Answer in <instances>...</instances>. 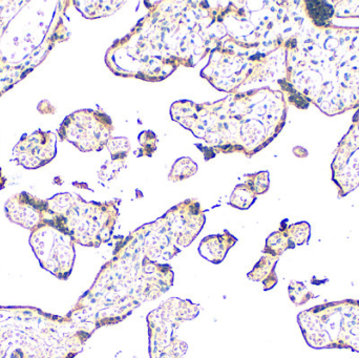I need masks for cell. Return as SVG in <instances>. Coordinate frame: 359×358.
I'll use <instances>...</instances> for the list:
<instances>
[{"label": "cell", "instance_id": "cell-10", "mask_svg": "<svg viewBox=\"0 0 359 358\" xmlns=\"http://www.w3.org/2000/svg\"><path fill=\"white\" fill-rule=\"evenodd\" d=\"M331 170L339 199L359 186V109L352 118L349 130L337 145Z\"/></svg>", "mask_w": 359, "mask_h": 358}, {"label": "cell", "instance_id": "cell-23", "mask_svg": "<svg viewBox=\"0 0 359 358\" xmlns=\"http://www.w3.org/2000/svg\"><path fill=\"white\" fill-rule=\"evenodd\" d=\"M111 156V161L124 162L130 151V141L126 137H111L107 144Z\"/></svg>", "mask_w": 359, "mask_h": 358}, {"label": "cell", "instance_id": "cell-13", "mask_svg": "<svg viewBox=\"0 0 359 358\" xmlns=\"http://www.w3.org/2000/svg\"><path fill=\"white\" fill-rule=\"evenodd\" d=\"M54 132L36 130L23 135L13 149V159L25 170H38L53 161L57 155Z\"/></svg>", "mask_w": 359, "mask_h": 358}, {"label": "cell", "instance_id": "cell-14", "mask_svg": "<svg viewBox=\"0 0 359 358\" xmlns=\"http://www.w3.org/2000/svg\"><path fill=\"white\" fill-rule=\"evenodd\" d=\"M4 212L11 222L31 233L53 220L48 200L39 199L27 191L11 197L4 206Z\"/></svg>", "mask_w": 359, "mask_h": 358}, {"label": "cell", "instance_id": "cell-28", "mask_svg": "<svg viewBox=\"0 0 359 358\" xmlns=\"http://www.w3.org/2000/svg\"><path fill=\"white\" fill-rule=\"evenodd\" d=\"M1 188H4V186H1V185H0V189Z\"/></svg>", "mask_w": 359, "mask_h": 358}, {"label": "cell", "instance_id": "cell-17", "mask_svg": "<svg viewBox=\"0 0 359 358\" xmlns=\"http://www.w3.org/2000/svg\"><path fill=\"white\" fill-rule=\"evenodd\" d=\"M278 260L280 258L264 254L253 267L252 270L247 275V277L250 281L259 282L263 284L265 291L273 289L278 283V277L276 271Z\"/></svg>", "mask_w": 359, "mask_h": 358}, {"label": "cell", "instance_id": "cell-22", "mask_svg": "<svg viewBox=\"0 0 359 358\" xmlns=\"http://www.w3.org/2000/svg\"><path fill=\"white\" fill-rule=\"evenodd\" d=\"M283 222H284L287 235L295 247L309 244L310 237H311V226L309 223L303 221V222L289 225L287 219Z\"/></svg>", "mask_w": 359, "mask_h": 358}, {"label": "cell", "instance_id": "cell-2", "mask_svg": "<svg viewBox=\"0 0 359 358\" xmlns=\"http://www.w3.org/2000/svg\"><path fill=\"white\" fill-rule=\"evenodd\" d=\"M162 259L144 227L122 237L114 256L67 317L92 331L117 325L144 302L174 285V271Z\"/></svg>", "mask_w": 359, "mask_h": 358}, {"label": "cell", "instance_id": "cell-24", "mask_svg": "<svg viewBox=\"0 0 359 358\" xmlns=\"http://www.w3.org/2000/svg\"><path fill=\"white\" fill-rule=\"evenodd\" d=\"M288 294L291 302L297 306H303L310 302V300L316 298V294H312L305 284L297 281H292L289 284Z\"/></svg>", "mask_w": 359, "mask_h": 358}, {"label": "cell", "instance_id": "cell-9", "mask_svg": "<svg viewBox=\"0 0 359 358\" xmlns=\"http://www.w3.org/2000/svg\"><path fill=\"white\" fill-rule=\"evenodd\" d=\"M113 130V121L104 111L80 109L63 120L58 128V137L82 153H92L107 147Z\"/></svg>", "mask_w": 359, "mask_h": 358}, {"label": "cell", "instance_id": "cell-3", "mask_svg": "<svg viewBox=\"0 0 359 358\" xmlns=\"http://www.w3.org/2000/svg\"><path fill=\"white\" fill-rule=\"evenodd\" d=\"M287 111L284 94L264 88L236 92L213 103L176 101L170 107V117L205 141L206 144L196 146L209 161L221 153L252 157L280 135Z\"/></svg>", "mask_w": 359, "mask_h": 358}, {"label": "cell", "instance_id": "cell-6", "mask_svg": "<svg viewBox=\"0 0 359 358\" xmlns=\"http://www.w3.org/2000/svg\"><path fill=\"white\" fill-rule=\"evenodd\" d=\"M297 323L310 348L359 353V300L348 298L312 307L297 315Z\"/></svg>", "mask_w": 359, "mask_h": 358}, {"label": "cell", "instance_id": "cell-4", "mask_svg": "<svg viewBox=\"0 0 359 358\" xmlns=\"http://www.w3.org/2000/svg\"><path fill=\"white\" fill-rule=\"evenodd\" d=\"M0 2V96L69 38L63 2Z\"/></svg>", "mask_w": 359, "mask_h": 358}, {"label": "cell", "instance_id": "cell-21", "mask_svg": "<svg viewBox=\"0 0 359 358\" xmlns=\"http://www.w3.org/2000/svg\"><path fill=\"white\" fill-rule=\"evenodd\" d=\"M198 164L188 157L180 158L175 162L168 174V180L172 182H181L191 178L198 172Z\"/></svg>", "mask_w": 359, "mask_h": 358}, {"label": "cell", "instance_id": "cell-27", "mask_svg": "<svg viewBox=\"0 0 359 358\" xmlns=\"http://www.w3.org/2000/svg\"><path fill=\"white\" fill-rule=\"evenodd\" d=\"M139 143L141 147L139 151H135L136 157H151L157 151V135L151 130H145L139 135Z\"/></svg>", "mask_w": 359, "mask_h": 358}, {"label": "cell", "instance_id": "cell-20", "mask_svg": "<svg viewBox=\"0 0 359 358\" xmlns=\"http://www.w3.org/2000/svg\"><path fill=\"white\" fill-rule=\"evenodd\" d=\"M257 197L246 183L236 185L230 195L229 204L232 207L240 210H247L255 203Z\"/></svg>", "mask_w": 359, "mask_h": 358}, {"label": "cell", "instance_id": "cell-5", "mask_svg": "<svg viewBox=\"0 0 359 358\" xmlns=\"http://www.w3.org/2000/svg\"><path fill=\"white\" fill-rule=\"evenodd\" d=\"M48 203L53 214L50 223L67 233L75 244L98 248L113 237L121 200L88 202L80 195L62 193L48 199Z\"/></svg>", "mask_w": 359, "mask_h": 358}, {"label": "cell", "instance_id": "cell-19", "mask_svg": "<svg viewBox=\"0 0 359 358\" xmlns=\"http://www.w3.org/2000/svg\"><path fill=\"white\" fill-rule=\"evenodd\" d=\"M294 248L295 246L289 239L286 229H285L284 222L282 221L280 229L272 233L266 240L263 254L266 256H274V258H280L287 250L294 249Z\"/></svg>", "mask_w": 359, "mask_h": 358}, {"label": "cell", "instance_id": "cell-12", "mask_svg": "<svg viewBox=\"0 0 359 358\" xmlns=\"http://www.w3.org/2000/svg\"><path fill=\"white\" fill-rule=\"evenodd\" d=\"M175 245L188 247L200 235L206 223L202 206L196 199H188L170 208L161 216Z\"/></svg>", "mask_w": 359, "mask_h": 358}, {"label": "cell", "instance_id": "cell-11", "mask_svg": "<svg viewBox=\"0 0 359 358\" xmlns=\"http://www.w3.org/2000/svg\"><path fill=\"white\" fill-rule=\"evenodd\" d=\"M314 105L330 117L359 109V69H339L334 81L323 88Z\"/></svg>", "mask_w": 359, "mask_h": 358}, {"label": "cell", "instance_id": "cell-15", "mask_svg": "<svg viewBox=\"0 0 359 358\" xmlns=\"http://www.w3.org/2000/svg\"><path fill=\"white\" fill-rule=\"evenodd\" d=\"M238 243V239L228 230L219 235H211L204 237L198 246V254L205 260L215 265L221 264L229 250Z\"/></svg>", "mask_w": 359, "mask_h": 358}, {"label": "cell", "instance_id": "cell-7", "mask_svg": "<svg viewBox=\"0 0 359 358\" xmlns=\"http://www.w3.org/2000/svg\"><path fill=\"white\" fill-rule=\"evenodd\" d=\"M200 315L198 305L189 300L172 298L149 313V358H183L188 345L180 340L176 331L184 322L192 321Z\"/></svg>", "mask_w": 359, "mask_h": 358}, {"label": "cell", "instance_id": "cell-16", "mask_svg": "<svg viewBox=\"0 0 359 358\" xmlns=\"http://www.w3.org/2000/svg\"><path fill=\"white\" fill-rule=\"evenodd\" d=\"M301 2L306 18L316 29H327L332 27L335 12L331 1L303 0Z\"/></svg>", "mask_w": 359, "mask_h": 358}, {"label": "cell", "instance_id": "cell-8", "mask_svg": "<svg viewBox=\"0 0 359 358\" xmlns=\"http://www.w3.org/2000/svg\"><path fill=\"white\" fill-rule=\"evenodd\" d=\"M29 246L42 269L60 281H67L75 265V242L53 223L32 231Z\"/></svg>", "mask_w": 359, "mask_h": 358}, {"label": "cell", "instance_id": "cell-25", "mask_svg": "<svg viewBox=\"0 0 359 358\" xmlns=\"http://www.w3.org/2000/svg\"><path fill=\"white\" fill-rule=\"evenodd\" d=\"M246 178V184L250 187L251 191L255 195H262L269 191L270 187V174L269 172H257V174H249L245 176Z\"/></svg>", "mask_w": 359, "mask_h": 358}, {"label": "cell", "instance_id": "cell-26", "mask_svg": "<svg viewBox=\"0 0 359 358\" xmlns=\"http://www.w3.org/2000/svg\"><path fill=\"white\" fill-rule=\"evenodd\" d=\"M337 18H359V0H333Z\"/></svg>", "mask_w": 359, "mask_h": 358}, {"label": "cell", "instance_id": "cell-1", "mask_svg": "<svg viewBox=\"0 0 359 358\" xmlns=\"http://www.w3.org/2000/svg\"><path fill=\"white\" fill-rule=\"evenodd\" d=\"M145 1L149 14L107 53L116 75L158 82L180 65L194 67L221 40L212 6L207 1Z\"/></svg>", "mask_w": 359, "mask_h": 358}, {"label": "cell", "instance_id": "cell-18", "mask_svg": "<svg viewBox=\"0 0 359 358\" xmlns=\"http://www.w3.org/2000/svg\"><path fill=\"white\" fill-rule=\"evenodd\" d=\"M73 4L82 16L95 19L114 14L121 8L124 1H74Z\"/></svg>", "mask_w": 359, "mask_h": 358}]
</instances>
